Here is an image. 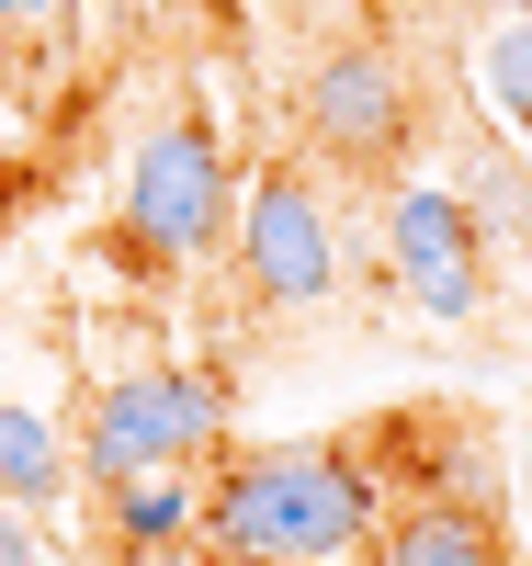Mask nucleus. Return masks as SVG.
Segmentation results:
<instances>
[{
  "label": "nucleus",
  "instance_id": "obj_1",
  "mask_svg": "<svg viewBox=\"0 0 532 566\" xmlns=\"http://www.w3.org/2000/svg\"><path fill=\"white\" fill-rule=\"evenodd\" d=\"M385 533L374 453L363 442H261L227 453L205 488V544L227 555H283V566H352Z\"/></svg>",
  "mask_w": 532,
  "mask_h": 566
},
{
  "label": "nucleus",
  "instance_id": "obj_2",
  "mask_svg": "<svg viewBox=\"0 0 532 566\" xmlns=\"http://www.w3.org/2000/svg\"><path fill=\"white\" fill-rule=\"evenodd\" d=\"M216 442H227V374H205V363H136L80 397V488L91 499L125 476L216 464Z\"/></svg>",
  "mask_w": 532,
  "mask_h": 566
},
{
  "label": "nucleus",
  "instance_id": "obj_3",
  "mask_svg": "<svg viewBox=\"0 0 532 566\" xmlns=\"http://www.w3.org/2000/svg\"><path fill=\"white\" fill-rule=\"evenodd\" d=\"M227 250H238V283H250L261 317H317L352 272V239H341V205L317 193V170L295 159H261L238 181V216H227Z\"/></svg>",
  "mask_w": 532,
  "mask_h": 566
},
{
  "label": "nucleus",
  "instance_id": "obj_4",
  "mask_svg": "<svg viewBox=\"0 0 532 566\" xmlns=\"http://www.w3.org/2000/svg\"><path fill=\"white\" fill-rule=\"evenodd\" d=\"M374 239H385V272H397L408 317H430V328L488 317V216H476V193H465V181H442V170L385 181Z\"/></svg>",
  "mask_w": 532,
  "mask_h": 566
},
{
  "label": "nucleus",
  "instance_id": "obj_5",
  "mask_svg": "<svg viewBox=\"0 0 532 566\" xmlns=\"http://www.w3.org/2000/svg\"><path fill=\"white\" fill-rule=\"evenodd\" d=\"M125 250L136 261H205L227 239V216H238V170L216 148V125L205 114H181V125H148L136 136V159H125Z\"/></svg>",
  "mask_w": 532,
  "mask_h": 566
},
{
  "label": "nucleus",
  "instance_id": "obj_6",
  "mask_svg": "<svg viewBox=\"0 0 532 566\" xmlns=\"http://www.w3.org/2000/svg\"><path fill=\"white\" fill-rule=\"evenodd\" d=\"M295 114H306V148L328 170H397L408 136H419V80H408L397 45L352 34V45H328V57L306 69Z\"/></svg>",
  "mask_w": 532,
  "mask_h": 566
},
{
  "label": "nucleus",
  "instance_id": "obj_7",
  "mask_svg": "<svg viewBox=\"0 0 532 566\" xmlns=\"http://www.w3.org/2000/svg\"><path fill=\"white\" fill-rule=\"evenodd\" d=\"M205 464H181V476H125L103 488V533L125 544V566H170V544H205Z\"/></svg>",
  "mask_w": 532,
  "mask_h": 566
},
{
  "label": "nucleus",
  "instance_id": "obj_8",
  "mask_svg": "<svg viewBox=\"0 0 532 566\" xmlns=\"http://www.w3.org/2000/svg\"><path fill=\"white\" fill-rule=\"evenodd\" d=\"M374 566H521L510 533L476 499H408L397 522L374 533Z\"/></svg>",
  "mask_w": 532,
  "mask_h": 566
},
{
  "label": "nucleus",
  "instance_id": "obj_9",
  "mask_svg": "<svg viewBox=\"0 0 532 566\" xmlns=\"http://www.w3.org/2000/svg\"><path fill=\"white\" fill-rule=\"evenodd\" d=\"M80 488V442L58 431L45 408H23V397H0V510H23V522H45Z\"/></svg>",
  "mask_w": 532,
  "mask_h": 566
},
{
  "label": "nucleus",
  "instance_id": "obj_10",
  "mask_svg": "<svg viewBox=\"0 0 532 566\" xmlns=\"http://www.w3.org/2000/svg\"><path fill=\"white\" fill-rule=\"evenodd\" d=\"M476 103H488L510 136H532V12H499L476 34Z\"/></svg>",
  "mask_w": 532,
  "mask_h": 566
},
{
  "label": "nucleus",
  "instance_id": "obj_11",
  "mask_svg": "<svg viewBox=\"0 0 532 566\" xmlns=\"http://www.w3.org/2000/svg\"><path fill=\"white\" fill-rule=\"evenodd\" d=\"M510 522H521V555H532V431L510 442Z\"/></svg>",
  "mask_w": 532,
  "mask_h": 566
},
{
  "label": "nucleus",
  "instance_id": "obj_12",
  "mask_svg": "<svg viewBox=\"0 0 532 566\" xmlns=\"http://www.w3.org/2000/svg\"><path fill=\"white\" fill-rule=\"evenodd\" d=\"M0 566H45V533L23 522V510H0Z\"/></svg>",
  "mask_w": 532,
  "mask_h": 566
},
{
  "label": "nucleus",
  "instance_id": "obj_13",
  "mask_svg": "<svg viewBox=\"0 0 532 566\" xmlns=\"http://www.w3.org/2000/svg\"><path fill=\"white\" fill-rule=\"evenodd\" d=\"M69 0H0V23H58Z\"/></svg>",
  "mask_w": 532,
  "mask_h": 566
},
{
  "label": "nucleus",
  "instance_id": "obj_14",
  "mask_svg": "<svg viewBox=\"0 0 532 566\" xmlns=\"http://www.w3.org/2000/svg\"><path fill=\"white\" fill-rule=\"evenodd\" d=\"M192 566H283V555H227V544H205V555H192Z\"/></svg>",
  "mask_w": 532,
  "mask_h": 566
},
{
  "label": "nucleus",
  "instance_id": "obj_15",
  "mask_svg": "<svg viewBox=\"0 0 532 566\" xmlns=\"http://www.w3.org/2000/svg\"><path fill=\"white\" fill-rule=\"evenodd\" d=\"M261 12H328V0H261Z\"/></svg>",
  "mask_w": 532,
  "mask_h": 566
},
{
  "label": "nucleus",
  "instance_id": "obj_16",
  "mask_svg": "<svg viewBox=\"0 0 532 566\" xmlns=\"http://www.w3.org/2000/svg\"><path fill=\"white\" fill-rule=\"evenodd\" d=\"M499 12H532V0H499Z\"/></svg>",
  "mask_w": 532,
  "mask_h": 566
}]
</instances>
